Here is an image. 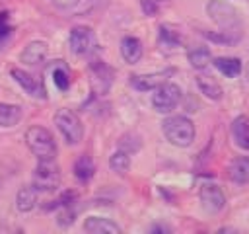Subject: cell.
<instances>
[{"instance_id": "30bf717a", "label": "cell", "mask_w": 249, "mask_h": 234, "mask_svg": "<svg viewBox=\"0 0 249 234\" xmlns=\"http://www.w3.org/2000/svg\"><path fill=\"white\" fill-rule=\"evenodd\" d=\"M12 76H14V80H16L29 96L39 98V99H45V98H47V92H45L43 84H41L33 74H29V72H25V70H21V68H12Z\"/></svg>"}, {"instance_id": "8fae6325", "label": "cell", "mask_w": 249, "mask_h": 234, "mask_svg": "<svg viewBox=\"0 0 249 234\" xmlns=\"http://www.w3.org/2000/svg\"><path fill=\"white\" fill-rule=\"evenodd\" d=\"M84 230L89 234H119L121 226L105 216H88L84 222Z\"/></svg>"}, {"instance_id": "484cf974", "label": "cell", "mask_w": 249, "mask_h": 234, "mask_svg": "<svg viewBox=\"0 0 249 234\" xmlns=\"http://www.w3.org/2000/svg\"><path fill=\"white\" fill-rule=\"evenodd\" d=\"M165 2L167 0H140V6H142V12L146 16H156L163 8Z\"/></svg>"}, {"instance_id": "52a82bcc", "label": "cell", "mask_w": 249, "mask_h": 234, "mask_svg": "<svg viewBox=\"0 0 249 234\" xmlns=\"http://www.w3.org/2000/svg\"><path fill=\"white\" fill-rule=\"evenodd\" d=\"M70 49L78 57H88L97 49V37L91 27L76 25L70 31Z\"/></svg>"}, {"instance_id": "d6986e66", "label": "cell", "mask_w": 249, "mask_h": 234, "mask_svg": "<svg viewBox=\"0 0 249 234\" xmlns=\"http://www.w3.org/2000/svg\"><path fill=\"white\" fill-rule=\"evenodd\" d=\"M21 119V107L16 103H0V127H16Z\"/></svg>"}, {"instance_id": "7c38bea8", "label": "cell", "mask_w": 249, "mask_h": 234, "mask_svg": "<svg viewBox=\"0 0 249 234\" xmlns=\"http://www.w3.org/2000/svg\"><path fill=\"white\" fill-rule=\"evenodd\" d=\"M47 53H49V47L45 41H31L21 51V62H25L29 66H37L47 58Z\"/></svg>"}, {"instance_id": "6da1fadb", "label": "cell", "mask_w": 249, "mask_h": 234, "mask_svg": "<svg viewBox=\"0 0 249 234\" xmlns=\"http://www.w3.org/2000/svg\"><path fill=\"white\" fill-rule=\"evenodd\" d=\"M161 131L165 135V138L179 148H187L193 144L195 140V125L189 117L185 115H171L167 119H163L161 123Z\"/></svg>"}, {"instance_id": "83f0119b", "label": "cell", "mask_w": 249, "mask_h": 234, "mask_svg": "<svg viewBox=\"0 0 249 234\" xmlns=\"http://www.w3.org/2000/svg\"><path fill=\"white\" fill-rule=\"evenodd\" d=\"M56 8H62V10H70V8H74L80 0H51Z\"/></svg>"}, {"instance_id": "4316f807", "label": "cell", "mask_w": 249, "mask_h": 234, "mask_svg": "<svg viewBox=\"0 0 249 234\" xmlns=\"http://www.w3.org/2000/svg\"><path fill=\"white\" fill-rule=\"evenodd\" d=\"M6 20H8V14L6 12H0V41L10 35V25L6 23Z\"/></svg>"}, {"instance_id": "5b68a950", "label": "cell", "mask_w": 249, "mask_h": 234, "mask_svg": "<svg viewBox=\"0 0 249 234\" xmlns=\"http://www.w3.org/2000/svg\"><path fill=\"white\" fill-rule=\"evenodd\" d=\"M181 101V88L173 82H161L158 88H154L152 94V105L156 111L160 113H169L171 109H175Z\"/></svg>"}, {"instance_id": "7402d4cb", "label": "cell", "mask_w": 249, "mask_h": 234, "mask_svg": "<svg viewBox=\"0 0 249 234\" xmlns=\"http://www.w3.org/2000/svg\"><path fill=\"white\" fill-rule=\"evenodd\" d=\"M93 172H95V164L89 156H80L76 162H74V176L80 179V181H89L93 177Z\"/></svg>"}, {"instance_id": "277c9868", "label": "cell", "mask_w": 249, "mask_h": 234, "mask_svg": "<svg viewBox=\"0 0 249 234\" xmlns=\"http://www.w3.org/2000/svg\"><path fill=\"white\" fill-rule=\"evenodd\" d=\"M60 183V168L58 164L53 160H39L35 172H33V187L37 191L49 193L54 191Z\"/></svg>"}, {"instance_id": "ffe728a7", "label": "cell", "mask_w": 249, "mask_h": 234, "mask_svg": "<svg viewBox=\"0 0 249 234\" xmlns=\"http://www.w3.org/2000/svg\"><path fill=\"white\" fill-rule=\"evenodd\" d=\"M187 58H189V62H191L193 68L202 70V68H206V66L212 62V53H210V49L198 45V47H193V49L187 53Z\"/></svg>"}, {"instance_id": "f1b7e54d", "label": "cell", "mask_w": 249, "mask_h": 234, "mask_svg": "<svg viewBox=\"0 0 249 234\" xmlns=\"http://www.w3.org/2000/svg\"><path fill=\"white\" fill-rule=\"evenodd\" d=\"M247 74H249V70H247Z\"/></svg>"}, {"instance_id": "8992f818", "label": "cell", "mask_w": 249, "mask_h": 234, "mask_svg": "<svg viewBox=\"0 0 249 234\" xmlns=\"http://www.w3.org/2000/svg\"><path fill=\"white\" fill-rule=\"evenodd\" d=\"M210 18L224 29V33H233L235 27L239 25V14L224 0H210L208 6H206Z\"/></svg>"}, {"instance_id": "ac0fdd59", "label": "cell", "mask_w": 249, "mask_h": 234, "mask_svg": "<svg viewBox=\"0 0 249 234\" xmlns=\"http://www.w3.org/2000/svg\"><path fill=\"white\" fill-rule=\"evenodd\" d=\"M37 193H39V191H37L33 185L21 187V189L18 191V195H16V207H18V211L29 213V211L37 205Z\"/></svg>"}, {"instance_id": "9a60e30c", "label": "cell", "mask_w": 249, "mask_h": 234, "mask_svg": "<svg viewBox=\"0 0 249 234\" xmlns=\"http://www.w3.org/2000/svg\"><path fill=\"white\" fill-rule=\"evenodd\" d=\"M231 136L239 148L249 150V117L247 115H239L231 121Z\"/></svg>"}, {"instance_id": "ba28073f", "label": "cell", "mask_w": 249, "mask_h": 234, "mask_svg": "<svg viewBox=\"0 0 249 234\" xmlns=\"http://www.w3.org/2000/svg\"><path fill=\"white\" fill-rule=\"evenodd\" d=\"M198 197H200L202 209L206 213H210V214H216V213H220L226 207V195L214 183H202L200 191H198Z\"/></svg>"}, {"instance_id": "3957f363", "label": "cell", "mask_w": 249, "mask_h": 234, "mask_svg": "<svg viewBox=\"0 0 249 234\" xmlns=\"http://www.w3.org/2000/svg\"><path fill=\"white\" fill-rule=\"evenodd\" d=\"M54 125L60 131V135L64 136V140L68 144H72V146L78 144L82 140V136H84V125H82L80 117L72 109H66V107L58 109L54 113Z\"/></svg>"}, {"instance_id": "cb8c5ba5", "label": "cell", "mask_w": 249, "mask_h": 234, "mask_svg": "<svg viewBox=\"0 0 249 234\" xmlns=\"http://www.w3.org/2000/svg\"><path fill=\"white\" fill-rule=\"evenodd\" d=\"M160 43L165 47H177L181 43V35L175 29H171L169 25H161L160 27Z\"/></svg>"}, {"instance_id": "d4e9b609", "label": "cell", "mask_w": 249, "mask_h": 234, "mask_svg": "<svg viewBox=\"0 0 249 234\" xmlns=\"http://www.w3.org/2000/svg\"><path fill=\"white\" fill-rule=\"evenodd\" d=\"M53 82H54V86H56L60 92H66V90L70 88V74H68V70L62 68V66L54 68V70H53Z\"/></svg>"}, {"instance_id": "9c48e42d", "label": "cell", "mask_w": 249, "mask_h": 234, "mask_svg": "<svg viewBox=\"0 0 249 234\" xmlns=\"http://www.w3.org/2000/svg\"><path fill=\"white\" fill-rule=\"evenodd\" d=\"M89 74H91V84L99 94H105L111 84H113V70L103 62V60H93L89 64Z\"/></svg>"}, {"instance_id": "44dd1931", "label": "cell", "mask_w": 249, "mask_h": 234, "mask_svg": "<svg viewBox=\"0 0 249 234\" xmlns=\"http://www.w3.org/2000/svg\"><path fill=\"white\" fill-rule=\"evenodd\" d=\"M214 66L228 78H235L241 72V60L235 57H218L214 58Z\"/></svg>"}, {"instance_id": "4fadbf2b", "label": "cell", "mask_w": 249, "mask_h": 234, "mask_svg": "<svg viewBox=\"0 0 249 234\" xmlns=\"http://www.w3.org/2000/svg\"><path fill=\"white\" fill-rule=\"evenodd\" d=\"M228 177L233 183H249V156H237L228 164Z\"/></svg>"}, {"instance_id": "603a6c76", "label": "cell", "mask_w": 249, "mask_h": 234, "mask_svg": "<svg viewBox=\"0 0 249 234\" xmlns=\"http://www.w3.org/2000/svg\"><path fill=\"white\" fill-rule=\"evenodd\" d=\"M109 168H111L115 174L124 176V174L128 172V168H130V154L119 148L117 152L111 154V158H109Z\"/></svg>"}, {"instance_id": "2e32d148", "label": "cell", "mask_w": 249, "mask_h": 234, "mask_svg": "<svg viewBox=\"0 0 249 234\" xmlns=\"http://www.w3.org/2000/svg\"><path fill=\"white\" fill-rule=\"evenodd\" d=\"M121 55H123V58L128 64H136L142 58V43H140V39H136L132 35L123 37V41H121Z\"/></svg>"}, {"instance_id": "7a4b0ae2", "label": "cell", "mask_w": 249, "mask_h": 234, "mask_svg": "<svg viewBox=\"0 0 249 234\" xmlns=\"http://www.w3.org/2000/svg\"><path fill=\"white\" fill-rule=\"evenodd\" d=\"M25 144L39 160H53L56 156V142L49 129L33 125L25 131Z\"/></svg>"}, {"instance_id": "5bb4252c", "label": "cell", "mask_w": 249, "mask_h": 234, "mask_svg": "<svg viewBox=\"0 0 249 234\" xmlns=\"http://www.w3.org/2000/svg\"><path fill=\"white\" fill-rule=\"evenodd\" d=\"M169 76V72H154V74H134L130 76V84L140 90V92H148L158 88L161 82H165V78Z\"/></svg>"}, {"instance_id": "e0dca14e", "label": "cell", "mask_w": 249, "mask_h": 234, "mask_svg": "<svg viewBox=\"0 0 249 234\" xmlns=\"http://www.w3.org/2000/svg\"><path fill=\"white\" fill-rule=\"evenodd\" d=\"M196 86H198V90H200L208 99H214V101H218V99L222 98V94H224L222 86H220L212 76L198 74V76H196Z\"/></svg>"}]
</instances>
